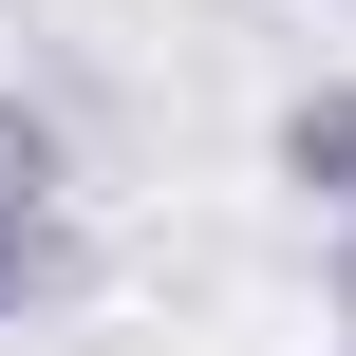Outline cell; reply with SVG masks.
<instances>
[{
  "label": "cell",
  "instance_id": "1",
  "mask_svg": "<svg viewBox=\"0 0 356 356\" xmlns=\"http://www.w3.org/2000/svg\"><path fill=\"white\" fill-rule=\"evenodd\" d=\"M263 150H282V188H300V207H319V225H356V75H300V94H282V131H263Z\"/></svg>",
  "mask_w": 356,
  "mask_h": 356
},
{
  "label": "cell",
  "instance_id": "2",
  "mask_svg": "<svg viewBox=\"0 0 356 356\" xmlns=\"http://www.w3.org/2000/svg\"><path fill=\"white\" fill-rule=\"evenodd\" d=\"M75 300V207H0V338Z\"/></svg>",
  "mask_w": 356,
  "mask_h": 356
},
{
  "label": "cell",
  "instance_id": "3",
  "mask_svg": "<svg viewBox=\"0 0 356 356\" xmlns=\"http://www.w3.org/2000/svg\"><path fill=\"white\" fill-rule=\"evenodd\" d=\"M319 338H356V225H319Z\"/></svg>",
  "mask_w": 356,
  "mask_h": 356
},
{
  "label": "cell",
  "instance_id": "4",
  "mask_svg": "<svg viewBox=\"0 0 356 356\" xmlns=\"http://www.w3.org/2000/svg\"><path fill=\"white\" fill-rule=\"evenodd\" d=\"M319 356H356V338H319Z\"/></svg>",
  "mask_w": 356,
  "mask_h": 356
},
{
  "label": "cell",
  "instance_id": "5",
  "mask_svg": "<svg viewBox=\"0 0 356 356\" xmlns=\"http://www.w3.org/2000/svg\"><path fill=\"white\" fill-rule=\"evenodd\" d=\"M338 19H356V0H338Z\"/></svg>",
  "mask_w": 356,
  "mask_h": 356
}]
</instances>
